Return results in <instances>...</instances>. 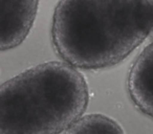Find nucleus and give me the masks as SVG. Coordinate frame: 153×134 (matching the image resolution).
I'll return each mask as SVG.
<instances>
[{
	"mask_svg": "<svg viewBox=\"0 0 153 134\" xmlns=\"http://www.w3.org/2000/svg\"><path fill=\"white\" fill-rule=\"evenodd\" d=\"M147 0H60L51 39L57 53L76 68L111 67L149 37Z\"/></svg>",
	"mask_w": 153,
	"mask_h": 134,
	"instance_id": "f257e3e1",
	"label": "nucleus"
},
{
	"mask_svg": "<svg viewBox=\"0 0 153 134\" xmlns=\"http://www.w3.org/2000/svg\"><path fill=\"white\" fill-rule=\"evenodd\" d=\"M85 78L65 61L41 63L1 85L0 134H60L83 115Z\"/></svg>",
	"mask_w": 153,
	"mask_h": 134,
	"instance_id": "f03ea898",
	"label": "nucleus"
},
{
	"mask_svg": "<svg viewBox=\"0 0 153 134\" xmlns=\"http://www.w3.org/2000/svg\"><path fill=\"white\" fill-rule=\"evenodd\" d=\"M40 0H1L0 47L10 50L20 45L30 34Z\"/></svg>",
	"mask_w": 153,
	"mask_h": 134,
	"instance_id": "7ed1b4c3",
	"label": "nucleus"
},
{
	"mask_svg": "<svg viewBox=\"0 0 153 134\" xmlns=\"http://www.w3.org/2000/svg\"><path fill=\"white\" fill-rule=\"evenodd\" d=\"M127 87L134 105L143 113L153 117V42L147 45L133 62Z\"/></svg>",
	"mask_w": 153,
	"mask_h": 134,
	"instance_id": "20e7f679",
	"label": "nucleus"
},
{
	"mask_svg": "<svg viewBox=\"0 0 153 134\" xmlns=\"http://www.w3.org/2000/svg\"><path fill=\"white\" fill-rule=\"evenodd\" d=\"M64 134H125V131L115 119L101 113H90L74 121Z\"/></svg>",
	"mask_w": 153,
	"mask_h": 134,
	"instance_id": "39448f33",
	"label": "nucleus"
},
{
	"mask_svg": "<svg viewBox=\"0 0 153 134\" xmlns=\"http://www.w3.org/2000/svg\"><path fill=\"white\" fill-rule=\"evenodd\" d=\"M149 3V5H150V9H151V16H152V23H151V30H150V35H149V37H150L151 39H153V0H147Z\"/></svg>",
	"mask_w": 153,
	"mask_h": 134,
	"instance_id": "423d86ee",
	"label": "nucleus"
}]
</instances>
